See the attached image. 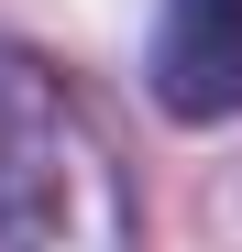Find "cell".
<instances>
[{"instance_id": "cell-1", "label": "cell", "mask_w": 242, "mask_h": 252, "mask_svg": "<svg viewBox=\"0 0 242 252\" xmlns=\"http://www.w3.org/2000/svg\"><path fill=\"white\" fill-rule=\"evenodd\" d=\"M0 252H143L110 132L22 44H0Z\"/></svg>"}, {"instance_id": "cell-2", "label": "cell", "mask_w": 242, "mask_h": 252, "mask_svg": "<svg viewBox=\"0 0 242 252\" xmlns=\"http://www.w3.org/2000/svg\"><path fill=\"white\" fill-rule=\"evenodd\" d=\"M143 88L165 121L209 132V121L242 110V0H165L154 22V55H143Z\"/></svg>"}]
</instances>
